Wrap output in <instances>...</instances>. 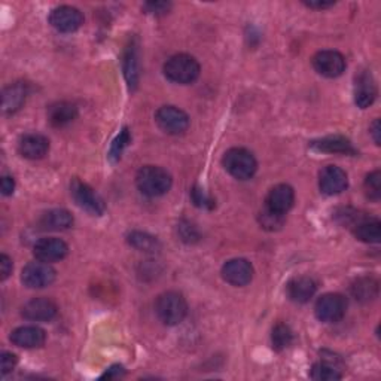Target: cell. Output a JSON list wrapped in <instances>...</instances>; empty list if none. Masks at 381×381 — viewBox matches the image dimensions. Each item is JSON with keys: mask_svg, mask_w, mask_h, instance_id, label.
Listing matches in <instances>:
<instances>
[{"mask_svg": "<svg viewBox=\"0 0 381 381\" xmlns=\"http://www.w3.org/2000/svg\"><path fill=\"white\" fill-rule=\"evenodd\" d=\"M173 179L170 173L157 165H145L136 174V185L146 197H161L172 188Z\"/></svg>", "mask_w": 381, "mask_h": 381, "instance_id": "6da1fadb", "label": "cell"}, {"mask_svg": "<svg viewBox=\"0 0 381 381\" xmlns=\"http://www.w3.org/2000/svg\"><path fill=\"white\" fill-rule=\"evenodd\" d=\"M78 118V107L70 102H57L48 107V119L54 127H64Z\"/></svg>", "mask_w": 381, "mask_h": 381, "instance_id": "ffe728a7", "label": "cell"}, {"mask_svg": "<svg viewBox=\"0 0 381 381\" xmlns=\"http://www.w3.org/2000/svg\"><path fill=\"white\" fill-rule=\"evenodd\" d=\"M155 123L170 136L183 134L189 127V116L176 106H162L155 113Z\"/></svg>", "mask_w": 381, "mask_h": 381, "instance_id": "8992f818", "label": "cell"}, {"mask_svg": "<svg viewBox=\"0 0 381 381\" xmlns=\"http://www.w3.org/2000/svg\"><path fill=\"white\" fill-rule=\"evenodd\" d=\"M352 293L359 303L373 301L378 296V282L373 277L357 279L352 286Z\"/></svg>", "mask_w": 381, "mask_h": 381, "instance_id": "484cf974", "label": "cell"}, {"mask_svg": "<svg viewBox=\"0 0 381 381\" xmlns=\"http://www.w3.org/2000/svg\"><path fill=\"white\" fill-rule=\"evenodd\" d=\"M50 24L62 33H74L83 24V15L79 9L63 5L53 9Z\"/></svg>", "mask_w": 381, "mask_h": 381, "instance_id": "8fae6325", "label": "cell"}, {"mask_svg": "<svg viewBox=\"0 0 381 381\" xmlns=\"http://www.w3.org/2000/svg\"><path fill=\"white\" fill-rule=\"evenodd\" d=\"M125 375V371H124V368L121 365H113L111 366L109 369H107V371L102 375V378H121Z\"/></svg>", "mask_w": 381, "mask_h": 381, "instance_id": "74e56055", "label": "cell"}, {"mask_svg": "<svg viewBox=\"0 0 381 381\" xmlns=\"http://www.w3.org/2000/svg\"><path fill=\"white\" fill-rule=\"evenodd\" d=\"M313 67L321 76L338 78L345 70V58L338 51L324 50L313 57Z\"/></svg>", "mask_w": 381, "mask_h": 381, "instance_id": "9c48e42d", "label": "cell"}, {"mask_svg": "<svg viewBox=\"0 0 381 381\" xmlns=\"http://www.w3.org/2000/svg\"><path fill=\"white\" fill-rule=\"evenodd\" d=\"M371 134L374 137L375 145H380V119H375L371 125Z\"/></svg>", "mask_w": 381, "mask_h": 381, "instance_id": "ab89813d", "label": "cell"}, {"mask_svg": "<svg viewBox=\"0 0 381 381\" xmlns=\"http://www.w3.org/2000/svg\"><path fill=\"white\" fill-rule=\"evenodd\" d=\"M200 63L193 55L188 54H176L167 60L164 64L165 78L172 82L182 83V85L195 82L200 76Z\"/></svg>", "mask_w": 381, "mask_h": 381, "instance_id": "3957f363", "label": "cell"}, {"mask_svg": "<svg viewBox=\"0 0 381 381\" xmlns=\"http://www.w3.org/2000/svg\"><path fill=\"white\" fill-rule=\"evenodd\" d=\"M347 310V300L341 293H325L321 295L314 307L316 317L325 324H337Z\"/></svg>", "mask_w": 381, "mask_h": 381, "instance_id": "52a82bcc", "label": "cell"}, {"mask_svg": "<svg viewBox=\"0 0 381 381\" xmlns=\"http://www.w3.org/2000/svg\"><path fill=\"white\" fill-rule=\"evenodd\" d=\"M55 270L48 262H30L22 268L21 282L30 289H43L55 280Z\"/></svg>", "mask_w": 381, "mask_h": 381, "instance_id": "ba28073f", "label": "cell"}, {"mask_svg": "<svg viewBox=\"0 0 381 381\" xmlns=\"http://www.w3.org/2000/svg\"><path fill=\"white\" fill-rule=\"evenodd\" d=\"M128 243L130 246H133L134 249L140 250V252H148V254H155L160 250V242L157 238L146 234V233H140V231H133L128 235Z\"/></svg>", "mask_w": 381, "mask_h": 381, "instance_id": "83f0119b", "label": "cell"}, {"mask_svg": "<svg viewBox=\"0 0 381 381\" xmlns=\"http://www.w3.org/2000/svg\"><path fill=\"white\" fill-rule=\"evenodd\" d=\"M67 254H69V246L63 240H60V238H55V237L41 238V240L33 247L34 258L42 262H48V264L64 259Z\"/></svg>", "mask_w": 381, "mask_h": 381, "instance_id": "4fadbf2b", "label": "cell"}, {"mask_svg": "<svg viewBox=\"0 0 381 381\" xmlns=\"http://www.w3.org/2000/svg\"><path fill=\"white\" fill-rule=\"evenodd\" d=\"M312 378L316 381H337L342 378V374L335 362L324 359L313 366Z\"/></svg>", "mask_w": 381, "mask_h": 381, "instance_id": "4316f807", "label": "cell"}, {"mask_svg": "<svg viewBox=\"0 0 381 381\" xmlns=\"http://www.w3.org/2000/svg\"><path fill=\"white\" fill-rule=\"evenodd\" d=\"M222 164L225 170L238 181H247L258 170V162L254 153L244 148H231L226 151Z\"/></svg>", "mask_w": 381, "mask_h": 381, "instance_id": "277c9868", "label": "cell"}, {"mask_svg": "<svg viewBox=\"0 0 381 381\" xmlns=\"http://www.w3.org/2000/svg\"><path fill=\"white\" fill-rule=\"evenodd\" d=\"M155 313L167 326H176L182 324L188 314V304L185 296L176 291L164 292L157 298Z\"/></svg>", "mask_w": 381, "mask_h": 381, "instance_id": "7a4b0ae2", "label": "cell"}, {"mask_svg": "<svg viewBox=\"0 0 381 381\" xmlns=\"http://www.w3.org/2000/svg\"><path fill=\"white\" fill-rule=\"evenodd\" d=\"M271 341H272V347L276 349L277 352L288 349L289 345L292 344V341H293L292 329L288 325H284V324H277L276 326L272 328Z\"/></svg>", "mask_w": 381, "mask_h": 381, "instance_id": "f1b7e54d", "label": "cell"}, {"mask_svg": "<svg viewBox=\"0 0 381 381\" xmlns=\"http://www.w3.org/2000/svg\"><path fill=\"white\" fill-rule=\"evenodd\" d=\"M254 272V265L243 258L230 259L222 267L223 280L233 286H237V288H242V286H246L252 282Z\"/></svg>", "mask_w": 381, "mask_h": 381, "instance_id": "30bf717a", "label": "cell"}, {"mask_svg": "<svg viewBox=\"0 0 381 381\" xmlns=\"http://www.w3.org/2000/svg\"><path fill=\"white\" fill-rule=\"evenodd\" d=\"M11 272H12V259L2 254L0 255V280H6L9 276H11Z\"/></svg>", "mask_w": 381, "mask_h": 381, "instance_id": "e575fe53", "label": "cell"}, {"mask_svg": "<svg viewBox=\"0 0 381 381\" xmlns=\"http://www.w3.org/2000/svg\"><path fill=\"white\" fill-rule=\"evenodd\" d=\"M353 234L363 243H378L381 238V223L378 219H357L353 225Z\"/></svg>", "mask_w": 381, "mask_h": 381, "instance_id": "7402d4cb", "label": "cell"}, {"mask_svg": "<svg viewBox=\"0 0 381 381\" xmlns=\"http://www.w3.org/2000/svg\"><path fill=\"white\" fill-rule=\"evenodd\" d=\"M365 190L368 198L373 201H378L381 197V173L380 170H375L369 173L365 179Z\"/></svg>", "mask_w": 381, "mask_h": 381, "instance_id": "f546056e", "label": "cell"}, {"mask_svg": "<svg viewBox=\"0 0 381 381\" xmlns=\"http://www.w3.org/2000/svg\"><path fill=\"white\" fill-rule=\"evenodd\" d=\"M304 5H307L308 8L313 9H326L335 5V2H324V0H313V2H304Z\"/></svg>", "mask_w": 381, "mask_h": 381, "instance_id": "f35d334b", "label": "cell"}, {"mask_svg": "<svg viewBox=\"0 0 381 381\" xmlns=\"http://www.w3.org/2000/svg\"><path fill=\"white\" fill-rule=\"evenodd\" d=\"M295 202V190L292 186L280 183L270 189L265 198V209H268L272 213L284 214L288 213Z\"/></svg>", "mask_w": 381, "mask_h": 381, "instance_id": "5bb4252c", "label": "cell"}, {"mask_svg": "<svg viewBox=\"0 0 381 381\" xmlns=\"http://www.w3.org/2000/svg\"><path fill=\"white\" fill-rule=\"evenodd\" d=\"M50 151V140L38 133L22 136L18 141V152L27 160H41Z\"/></svg>", "mask_w": 381, "mask_h": 381, "instance_id": "e0dca14e", "label": "cell"}, {"mask_svg": "<svg viewBox=\"0 0 381 381\" xmlns=\"http://www.w3.org/2000/svg\"><path fill=\"white\" fill-rule=\"evenodd\" d=\"M11 341L21 349H39L45 344L46 333L39 326H21L11 332Z\"/></svg>", "mask_w": 381, "mask_h": 381, "instance_id": "2e32d148", "label": "cell"}, {"mask_svg": "<svg viewBox=\"0 0 381 381\" xmlns=\"http://www.w3.org/2000/svg\"><path fill=\"white\" fill-rule=\"evenodd\" d=\"M21 314L32 321H50L57 316V305L48 298H33L22 307Z\"/></svg>", "mask_w": 381, "mask_h": 381, "instance_id": "9a60e30c", "label": "cell"}, {"mask_svg": "<svg viewBox=\"0 0 381 381\" xmlns=\"http://www.w3.org/2000/svg\"><path fill=\"white\" fill-rule=\"evenodd\" d=\"M377 97V85L373 75L368 70L362 71V74L356 78L354 83V103L361 107V109H366L371 106Z\"/></svg>", "mask_w": 381, "mask_h": 381, "instance_id": "ac0fdd59", "label": "cell"}, {"mask_svg": "<svg viewBox=\"0 0 381 381\" xmlns=\"http://www.w3.org/2000/svg\"><path fill=\"white\" fill-rule=\"evenodd\" d=\"M317 291L316 282L310 277H295L288 284V296L296 304H305L314 296Z\"/></svg>", "mask_w": 381, "mask_h": 381, "instance_id": "d6986e66", "label": "cell"}, {"mask_svg": "<svg viewBox=\"0 0 381 381\" xmlns=\"http://www.w3.org/2000/svg\"><path fill=\"white\" fill-rule=\"evenodd\" d=\"M312 146L319 151V152H329V153H350L354 155L356 149L353 148V145L350 143V140H347L342 136H329L321 140L313 141Z\"/></svg>", "mask_w": 381, "mask_h": 381, "instance_id": "cb8c5ba5", "label": "cell"}, {"mask_svg": "<svg viewBox=\"0 0 381 381\" xmlns=\"http://www.w3.org/2000/svg\"><path fill=\"white\" fill-rule=\"evenodd\" d=\"M131 141V136H130V131L128 128H124L121 133H119L116 136V139L113 140L112 143V148H111V153L109 157L112 161H118L119 158H121L123 155V151L128 146V143Z\"/></svg>", "mask_w": 381, "mask_h": 381, "instance_id": "4dcf8cb0", "label": "cell"}, {"mask_svg": "<svg viewBox=\"0 0 381 381\" xmlns=\"http://www.w3.org/2000/svg\"><path fill=\"white\" fill-rule=\"evenodd\" d=\"M172 4L169 2H148L143 5V9L146 11V14L152 15H164L170 11Z\"/></svg>", "mask_w": 381, "mask_h": 381, "instance_id": "836d02e7", "label": "cell"}, {"mask_svg": "<svg viewBox=\"0 0 381 381\" xmlns=\"http://www.w3.org/2000/svg\"><path fill=\"white\" fill-rule=\"evenodd\" d=\"M27 97V85L22 82H17L9 85L5 91H4V112L5 113H14L17 112L20 107L22 106V103L26 102Z\"/></svg>", "mask_w": 381, "mask_h": 381, "instance_id": "603a6c76", "label": "cell"}, {"mask_svg": "<svg viewBox=\"0 0 381 381\" xmlns=\"http://www.w3.org/2000/svg\"><path fill=\"white\" fill-rule=\"evenodd\" d=\"M39 225L45 231H64L74 225V216L64 209H54L42 214Z\"/></svg>", "mask_w": 381, "mask_h": 381, "instance_id": "44dd1931", "label": "cell"}, {"mask_svg": "<svg viewBox=\"0 0 381 381\" xmlns=\"http://www.w3.org/2000/svg\"><path fill=\"white\" fill-rule=\"evenodd\" d=\"M259 221H261V225L264 226L265 230L274 231V230L282 228V225H283V222H284V216H283V214L272 213V212H270L268 209H264V212L261 213Z\"/></svg>", "mask_w": 381, "mask_h": 381, "instance_id": "1f68e13d", "label": "cell"}, {"mask_svg": "<svg viewBox=\"0 0 381 381\" xmlns=\"http://www.w3.org/2000/svg\"><path fill=\"white\" fill-rule=\"evenodd\" d=\"M0 188H2V194L5 197L12 195V194H14V189H15L14 179H12L11 176H4L2 182H0Z\"/></svg>", "mask_w": 381, "mask_h": 381, "instance_id": "8d00e7d4", "label": "cell"}, {"mask_svg": "<svg viewBox=\"0 0 381 381\" xmlns=\"http://www.w3.org/2000/svg\"><path fill=\"white\" fill-rule=\"evenodd\" d=\"M70 194H71V198L75 200V202L82 210L94 214V216H102V214L104 213L106 206H104L103 198L95 193L90 185L81 182L79 179H74V181H71Z\"/></svg>", "mask_w": 381, "mask_h": 381, "instance_id": "5b68a950", "label": "cell"}, {"mask_svg": "<svg viewBox=\"0 0 381 381\" xmlns=\"http://www.w3.org/2000/svg\"><path fill=\"white\" fill-rule=\"evenodd\" d=\"M193 198H194L195 205L200 206V207H213V201L210 198H207L205 194H202V190L194 189Z\"/></svg>", "mask_w": 381, "mask_h": 381, "instance_id": "d590c367", "label": "cell"}, {"mask_svg": "<svg viewBox=\"0 0 381 381\" xmlns=\"http://www.w3.org/2000/svg\"><path fill=\"white\" fill-rule=\"evenodd\" d=\"M124 75L131 90L137 87L139 82V51L134 41H131L124 53Z\"/></svg>", "mask_w": 381, "mask_h": 381, "instance_id": "d4e9b609", "label": "cell"}, {"mask_svg": "<svg viewBox=\"0 0 381 381\" xmlns=\"http://www.w3.org/2000/svg\"><path fill=\"white\" fill-rule=\"evenodd\" d=\"M347 173L337 165H326L319 173V188L326 195H337L347 189Z\"/></svg>", "mask_w": 381, "mask_h": 381, "instance_id": "7c38bea8", "label": "cell"}, {"mask_svg": "<svg viewBox=\"0 0 381 381\" xmlns=\"http://www.w3.org/2000/svg\"><path fill=\"white\" fill-rule=\"evenodd\" d=\"M18 363V357L14 353L4 352L2 356H0V373L2 375H6L9 373L14 371V368Z\"/></svg>", "mask_w": 381, "mask_h": 381, "instance_id": "d6a6232c", "label": "cell"}]
</instances>
